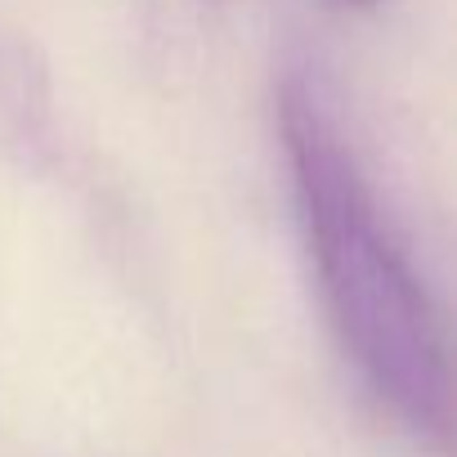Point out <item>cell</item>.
I'll return each mask as SVG.
<instances>
[{
    "mask_svg": "<svg viewBox=\"0 0 457 457\" xmlns=\"http://www.w3.org/2000/svg\"><path fill=\"white\" fill-rule=\"evenodd\" d=\"M292 193L328 314L372 395L430 448L453 439V372L444 323L408 247L314 77H287L278 99Z\"/></svg>",
    "mask_w": 457,
    "mask_h": 457,
    "instance_id": "1",
    "label": "cell"
},
{
    "mask_svg": "<svg viewBox=\"0 0 457 457\" xmlns=\"http://www.w3.org/2000/svg\"><path fill=\"white\" fill-rule=\"evenodd\" d=\"M345 5H359V10H368V5H377V0H345Z\"/></svg>",
    "mask_w": 457,
    "mask_h": 457,
    "instance_id": "2",
    "label": "cell"
}]
</instances>
